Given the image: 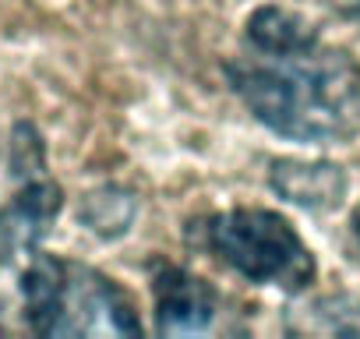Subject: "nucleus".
Here are the masks:
<instances>
[{
    "label": "nucleus",
    "instance_id": "1",
    "mask_svg": "<svg viewBox=\"0 0 360 339\" xmlns=\"http://www.w3.org/2000/svg\"><path fill=\"white\" fill-rule=\"evenodd\" d=\"M233 96L272 134L307 145L360 131V64L325 43L300 15L265 4L248 18L240 50L223 64Z\"/></svg>",
    "mask_w": 360,
    "mask_h": 339
},
{
    "label": "nucleus",
    "instance_id": "2",
    "mask_svg": "<svg viewBox=\"0 0 360 339\" xmlns=\"http://www.w3.org/2000/svg\"><path fill=\"white\" fill-rule=\"evenodd\" d=\"M0 276H11L15 297L29 332L36 335H138L141 321L131 297L99 269L29 251L0 262Z\"/></svg>",
    "mask_w": 360,
    "mask_h": 339
},
{
    "label": "nucleus",
    "instance_id": "3",
    "mask_svg": "<svg viewBox=\"0 0 360 339\" xmlns=\"http://www.w3.org/2000/svg\"><path fill=\"white\" fill-rule=\"evenodd\" d=\"M188 241L226 269L258 286H279L300 293L314 283L318 265L304 237L272 209H226L191 223Z\"/></svg>",
    "mask_w": 360,
    "mask_h": 339
},
{
    "label": "nucleus",
    "instance_id": "4",
    "mask_svg": "<svg viewBox=\"0 0 360 339\" xmlns=\"http://www.w3.org/2000/svg\"><path fill=\"white\" fill-rule=\"evenodd\" d=\"M152 297L159 335H223L244 328L237 311H230V300L209 279L180 265L159 262L152 269Z\"/></svg>",
    "mask_w": 360,
    "mask_h": 339
},
{
    "label": "nucleus",
    "instance_id": "5",
    "mask_svg": "<svg viewBox=\"0 0 360 339\" xmlns=\"http://www.w3.org/2000/svg\"><path fill=\"white\" fill-rule=\"evenodd\" d=\"M60 212V188L50 181H32L15 202L0 212V262L36 251L43 234Z\"/></svg>",
    "mask_w": 360,
    "mask_h": 339
},
{
    "label": "nucleus",
    "instance_id": "6",
    "mask_svg": "<svg viewBox=\"0 0 360 339\" xmlns=\"http://www.w3.org/2000/svg\"><path fill=\"white\" fill-rule=\"evenodd\" d=\"M269 184L279 198L304 209H328L346 195V174L332 162H304V159H276Z\"/></svg>",
    "mask_w": 360,
    "mask_h": 339
},
{
    "label": "nucleus",
    "instance_id": "7",
    "mask_svg": "<svg viewBox=\"0 0 360 339\" xmlns=\"http://www.w3.org/2000/svg\"><path fill=\"white\" fill-rule=\"evenodd\" d=\"M293 335H360V300L349 293H325L286 311Z\"/></svg>",
    "mask_w": 360,
    "mask_h": 339
},
{
    "label": "nucleus",
    "instance_id": "8",
    "mask_svg": "<svg viewBox=\"0 0 360 339\" xmlns=\"http://www.w3.org/2000/svg\"><path fill=\"white\" fill-rule=\"evenodd\" d=\"M82 219L89 223V230L96 234H124L127 223L134 219V198L117 191V188H106V191H96L85 198V209H82Z\"/></svg>",
    "mask_w": 360,
    "mask_h": 339
},
{
    "label": "nucleus",
    "instance_id": "9",
    "mask_svg": "<svg viewBox=\"0 0 360 339\" xmlns=\"http://www.w3.org/2000/svg\"><path fill=\"white\" fill-rule=\"evenodd\" d=\"M349 234H353V244H356V255H360V205L349 216Z\"/></svg>",
    "mask_w": 360,
    "mask_h": 339
},
{
    "label": "nucleus",
    "instance_id": "10",
    "mask_svg": "<svg viewBox=\"0 0 360 339\" xmlns=\"http://www.w3.org/2000/svg\"><path fill=\"white\" fill-rule=\"evenodd\" d=\"M346 4H349V8H353V11L360 15V0H346Z\"/></svg>",
    "mask_w": 360,
    "mask_h": 339
}]
</instances>
